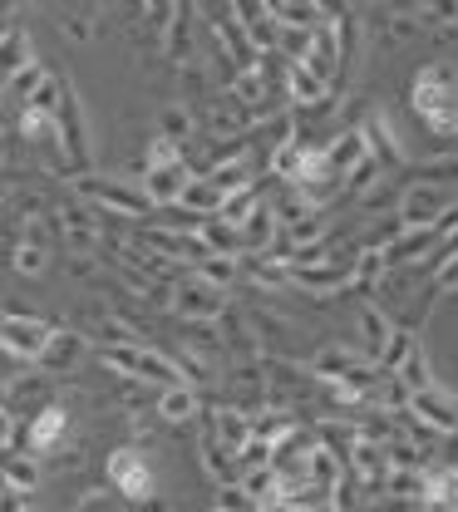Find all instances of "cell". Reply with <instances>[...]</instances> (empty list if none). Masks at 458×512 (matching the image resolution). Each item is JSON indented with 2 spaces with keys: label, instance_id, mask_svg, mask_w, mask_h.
Segmentation results:
<instances>
[{
  "label": "cell",
  "instance_id": "816d5d0a",
  "mask_svg": "<svg viewBox=\"0 0 458 512\" xmlns=\"http://www.w3.org/2000/svg\"><path fill=\"white\" fill-rule=\"evenodd\" d=\"M321 512H335V508H321Z\"/></svg>",
  "mask_w": 458,
  "mask_h": 512
},
{
  "label": "cell",
  "instance_id": "603a6c76",
  "mask_svg": "<svg viewBox=\"0 0 458 512\" xmlns=\"http://www.w3.org/2000/svg\"><path fill=\"white\" fill-rule=\"evenodd\" d=\"M202 414V394L193 384H173V389H158V419L163 424H193Z\"/></svg>",
  "mask_w": 458,
  "mask_h": 512
},
{
  "label": "cell",
  "instance_id": "60d3db41",
  "mask_svg": "<svg viewBox=\"0 0 458 512\" xmlns=\"http://www.w3.org/2000/svg\"><path fill=\"white\" fill-rule=\"evenodd\" d=\"M74 512H124V508H119V498H114L109 488H89V493L74 503Z\"/></svg>",
  "mask_w": 458,
  "mask_h": 512
},
{
  "label": "cell",
  "instance_id": "7dc6e473",
  "mask_svg": "<svg viewBox=\"0 0 458 512\" xmlns=\"http://www.w3.org/2000/svg\"><path fill=\"white\" fill-rule=\"evenodd\" d=\"M414 512H454V503H444V498H424Z\"/></svg>",
  "mask_w": 458,
  "mask_h": 512
},
{
  "label": "cell",
  "instance_id": "5bb4252c",
  "mask_svg": "<svg viewBox=\"0 0 458 512\" xmlns=\"http://www.w3.org/2000/svg\"><path fill=\"white\" fill-rule=\"evenodd\" d=\"M84 355H89V340H84L79 330H55L35 365H40L45 375H69V370H79V365H84Z\"/></svg>",
  "mask_w": 458,
  "mask_h": 512
},
{
  "label": "cell",
  "instance_id": "1f68e13d",
  "mask_svg": "<svg viewBox=\"0 0 458 512\" xmlns=\"http://www.w3.org/2000/svg\"><path fill=\"white\" fill-rule=\"evenodd\" d=\"M360 335H365V345H370V355H365V360L375 365V355L385 350V340L394 335L390 316H385V311H380L375 301H365V306H360Z\"/></svg>",
  "mask_w": 458,
  "mask_h": 512
},
{
  "label": "cell",
  "instance_id": "277c9868",
  "mask_svg": "<svg viewBox=\"0 0 458 512\" xmlns=\"http://www.w3.org/2000/svg\"><path fill=\"white\" fill-rule=\"evenodd\" d=\"M74 197L89 202L99 217H148V197L138 192V183L129 178H99V173H84L74 178Z\"/></svg>",
  "mask_w": 458,
  "mask_h": 512
},
{
  "label": "cell",
  "instance_id": "44dd1931",
  "mask_svg": "<svg viewBox=\"0 0 458 512\" xmlns=\"http://www.w3.org/2000/svg\"><path fill=\"white\" fill-rule=\"evenodd\" d=\"M266 10H271V20H276L281 30H306V35L321 30L330 15V5H316V0H271Z\"/></svg>",
  "mask_w": 458,
  "mask_h": 512
},
{
  "label": "cell",
  "instance_id": "bcb514c9",
  "mask_svg": "<svg viewBox=\"0 0 458 512\" xmlns=\"http://www.w3.org/2000/svg\"><path fill=\"white\" fill-rule=\"evenodd\" d=\"M10 444H15V414L0 404V448H10Z\"/></svg>",
  "mask_w": 458,
  "mask_h": 512
},
{
  "label": "cell",
  "instance_id": "ab89813d",
  "mask_svg": "<svg viewBox=\"0 0 458 512\" xmlns=\"http://www.w3.org/2000/svg\"><path fill=\"white\" fill-rule=\"evenodd\" d=\"M163 163H183V148L153 133V143H148V153H143V168H163ZM143 168H138V173H143Z\"/></svg>",
  "mask_w": 458,
  "mask_h": 512
},
{
  "label": "cell",
  "instance_id": "74e56055",
  "mask_svg": "<svg viewBox=\"0 0 458 512\" xmlns=\"http://www.w3.org/2000/svg\"><path fill=\"white\" fill-rule=\"evenodd\" d=\"M99 15H104L99 5H84V10H65V35H69V40H79V45H89V40L99 35V25H94Z\"/></svg>",
  "mask_w": 458,
  "mask_h": 512
},
{
  "label": "cell",
  "instance_id": "d6a6232c",
  "mask_svg": "<svg viewBox=\"0 0 458 512\" xmlns=\"http://www.w3.org/2000/svg\"><path fill=\"white\" fill-rule=\"evenodd\" d=\"M414 350H419V335H414V330H399V325H394V335L385 340V350L375 355V370H380V375H394V370H399V365H404V360H409Z\"/></svg>",
  "mask_w": 458,
  "mask_h": 512
},
{
  "label": "cell",
  "instance_id": "8fae6325",
  "mask_svg": "<svg viewBox=\"0 0 458 512\" xmlns=\"http://www.w3.org/2000/svg\"><path fill=\"white\" fill-rule=\"evenodd\" d=\"M360 138H365V153H370V163H375L380 173L409 163V153H404V143H399V133H394V124H390V114H385V109H375V114L360 124Z\"/></svg>",
  "mask_w": 458,
  "mask_h": 512
},
{
  "label": "cell",
  "instance_id": "ee69618b",
  "mask_svg": "<svg viewBox=\"0 0 458 512\" xmlns=\"http://www.w3.org/2000/svg\"><path fill=\"white\" fill-rule=\"evenodd\" d=\"M360 202H365V212H380V207H399V188H365L360 192Z\"/></svg>",
  "mask_w": 458,
  "mask_h": 512
},
{
  "label": "cell",
  "instance_id": "7a4b0ae2",
  "mask_svg": "<svg viewBox=\"0 0 458 512\" xmlns=\"http://www.w3.org/2000/svg\"><path fill=\"white\" fill-rule=\"evenodd\" d=\"M55 148L65 158L69 173L84 178V168L94 163V143H89V119H84V104H79V89L65 79L60 89V109H55Z\"/></svg>",
  "mask_w": 458,
  "mask_h": 512
},
{
  "label": "cell",
  "instance_id": "f1b7e54d",
  "mask_svg": "<svg viewBox=\"0 0 458 512\" xmlns=\"http://www.w3.org/2000/svg\"><path fill=\"white\" fill-rule=\"evenodd\" d=\"M193 128H197V119H193V109L183 104V99H173V104H163L158 109V138H168V143H188L193 138Z\"/></svg>",
  "mask_w": 458,
  "mask_h": 512
},
{
  "label": "cell",
  "instance_id": "d6986e66",
  "mask_svg": "<svg viewBox=\"0 0 458 512\" xmlns=\"http://www.w3.org/2000/svg\"><path fill=\"white\" fill-rule=\"evenodd\" d=\"M330 99V84L321 74H311L306 64H286V104H296V109H326Z\"/></svg>",
  "mask_w": 458,
  "mask_h": 512
},
{
  "label": "cell",
  "instance_id": "4fadbf2b",
  "mask_svg": "<svg viewBox=\"0 0 458 512\" xmlns=\"http://www.w3.org/2000/svg\"><path fill=\"white\" fill-rule=\"evenodd\" d=\"M321 148V168H326L335 183H345L370 153H365V138H360V128H345V133H335L326 143H316Z\"/></svg>",
  "mask_w": 458,
  "mask_h": 512
},
{
  "label": "cell",
  "instance_id": "d590c367",
  "mask_svg": "<svg viewBox=\"0 0 458 512\" xmlns=\"http://www.w3.org/2000/svg\"><path fill=\"white\" fill-rule=\"evenodd\" d=\"M15 133L25 138V143H35V148H55V119L50 114H40V109H20L15 114Z\"/></svg>",
  "mask_w": 458,
  "mask_h": 512
},
{
  "label": "cell",
  "instance_id": "52a82bcc",
  "mask_svg": "<svg viewBox=\"0 0 458 512\" xmlns=\"http://www.w3.org/2000/svg\"><path fill=\"white\" fill-rule=\"evenodd\" d=\"M55 330H60V325L30 316V311H5V316H0V345H5L15 360L35 365V360H40V350L50 345V335H55Z\"/></svg>",
  "mask_w": 458,
  "mask_h": 512
},
{
  "label": "cell",
  "instance_id": "3957f363",
  "mask_svg": "<svg viewBox=\"0 0 458 512\" xmlns=\"http://www.w3.org/2000/svg\"><path fill=\"white\" fill-rule=\"evenodd\" d=\"M454 207H458V188H449V183H424V178H414V183H404V188H399L394 222H399L404 232H414V227H439V222H444Z\"/></svg>",
  "mask_w": 458,
  "mask_h": 512
},
{
  "label": "cell",
  "instance_id": "cb8c5ba5",
  "mask_svg": "<svg viewBox=\"0 0 458 512\" xmlns=\"http://www.w3.org/2000/svg\"><path fill=\"white\" fill-rule=\"evenodd\" d=\"M0 483L30 498V493L40 488V458H30V453H10V458H0Z\"/></svg>",
  "mask_w": 458,
  "mask_h": 512
},
{
  "label": "cell",
  "instance_id": "484cf974",
  "mask_svg": "<svg viewBox=\"0 0 458 512\" xmlns=\"http://www.w3.org/2000/svg\"><path fill=\"white\" fill-rule=\"evenodd\" d=\"M30 60H35V55H30V30L5 25V30H0V84H5L15 69H25Z\"/></svg>",
  "mask_w": 458,
  "mask_h": 512
},
{
  "label": "cell",
  "instance_id": "e0dca14e",
  "mask_svg": "<svg viewBox=\"0 0 458 512\" xmlns=\"http://www.w3.org/2000/svg\"><path fill=\"white\" fill-rule=\"evenodd\" d=\"M143 247L153 256H163V261H202V242H197V232H178V227H148L143 232Z\"/></svg>",
  "mask_w": 458,
  "mask_h": 512
},
{
  "label": "cell",
  "instance_id": "83f0119b",
  "mask_svg": "<svg viewBox=\"0 0 458 512\" xmlns=\"http://www.w3.org/2000/svg\"><path fill=\"white\" fill-rule=\"evenodd\" d=\"M217 197H232V192L252 188V158H232V163H217V168H207L202 173Z\"/></svg>",
  "mask_w": 458,
  "mask_h": 512
},
{
  "label": "cell",
  "instance_id": "7bdbcfd3",
  "mask_svg": "<svg viewBox=\"0 0 458 512\" xmlns=\"http://www.w3.org/2000/svg\"><path fill=\"white\" fill-rule=\"evenodd\" d=\"M434 291H439V296H449V291H458V252L439 261V271H434Z\"/></svg>",
  "mask_w": 458,
  "mask_h": 512
},
{
  "label": "cell",
  "instance_id": "f907efd6",
  "mask_svg": "<svg viewBox=\"0 0 458 512\" xmlns=\"http://www.w3.org/2000/svg\"><path fill=\"white\" fill-rule=\"evenodd\" d=\"M25 512H40V508H35V503H30V508H25Z\"/></svg>",
  "mask_w": 458,
  "mask_h": 512
},
{
  "label": "cell",
  "instance_id": "4dcf8cb0",
  "mask_svg": "<svg viewBox=\"0 0 458 512\" xmlns=\"http://www.w3.org/2000/svg\"><path fill=\"white\" fill-rule=\"evenodd\" d=\"M394 384H399L404 394H424V389H434V384H439V380H434V365H429V355H424V345H419V350H414V355H409L399 370H394Z\"/></svg>",
  "mask_w": 458,
  "mask_h": 512
},
{
  "label": "cell",
  "instance_id": "7c38bea8",
  "mask_svg": "<svg viewBox=\"0 0 458 512\" xmlns=\"http://www.w3.org/2000/svg\"><path fill=\"white\" fill-rule=\"evenodd\" d=\"M69 439V409L65 404H40L35 419L25 424V453L30 458H45Z\"/></svg>",
  "mask_w": 458,
  "mask_h": 512
},
{
  "label": "cell",
  "instance_id": "5b68a950",
  "mask_svg": "<svg viewBox=\"0 0 458 512\" xmlns=\"http://www.w3.org/2000/svg\"><path fill=\"white\" fill-rule=\"evenodd\" d=\"M104 478H109V493L114 498H129V503H148L153 498V463L138 444L114 448L104 458Z\"/></svg>",
  "mask_w": 458,
  "mask_h": 512
},
{
  "label": "cell",
  "instance_id": "681fc988",
  "mask_svg": "<svg viewBox=\"0 0 458 512\" xmlns=\"http://www.w3.org/2000/svg\"><path fill=\"white\" fill-rule=\"evenodd\" d=\"M0 168H5V138H0Z\"/></svg>",
  "mask_w": 458,
  "mask_h": 512
},
{
  "label": "cell",
  "instance_id": "ac0fdd59",
  "mask_svg": "<svg viewBox=\"0 0 458 512\" xmlns=\"http://www.w3.org/2000/svg\"><path fill=\"white\" fill-rule=\"evenodd\" d=\"M193 5H173V20L163 25V60L168 64H197V50H193Z\"/></svg>",
  "mask_w": 458,
  "mask_h": 512
},
{
  "label": "cell",
  "instance_id": "d4e9b609",
  "mask_svg": "<svg viewBox=\"0 0 458 512\" xmlns=\"http://www.w3.org/2000/svg\"><path fill=\"white\" fill-rule=\"evenodd\" d=\"M340 473H345V463H340V453H335V448L316 444L311 453H306V483H311V488L330 493V488L340 483Z\"/></svg>",
  "mask_w": 458,
  "mask_h": 512
},
{
  "label": "cell",
  "instance_id": "c3c4849f",
  "mask_svg": "<svg viewBox=\"0 0 458 512\" xmlns=\"http://www.w3.org/2000/svg\"><path fill=\"white\" fill-rule=\"evenodd\" d=\"M5 197H10V183H5V178H0V202H5Z\"/></svg>",
  "mask_w": 458,
  "mask_h": 512
},
{
  "label": "cell",
  "instance_id": "e575fe53",
  "mask_svg": "<svg viewBox=\"0 0 458 512\" xmlns=\"http://www.w3.org/2000/svg\"><path fill=\"white\" fill-rule=\"evenodd\" d=\"M202 468H207V478H217L222 488H232L242 473H237V458L227 453V448L212 444V434H202Z\"/></svg>",
  "mask_w": 458,
  "mask_h": 512
},
{
  "label": "cell",
  "instance_id": "7402d4cb",
  "mask_svg": "<svg viewBox=\"0 0 458 512\" xmlns=\"http://www.w3.org/2000/svg\"><path fill=\"white\" fill-rule=\"evenodd\" d=\"M207 434H212V444H217V448L237 453V448L252 439V414H247V409H212Z\"/></svg>",
  "mask_w": 458,
  "mask_h": 512
},
{
  "label": "cell",
  "instance_id": "b9f144b4",
  "mask_svg": "<svg viewBox=\"0 0 458 512\" xmlns=\"http://www.w3.org/2000/svg\"><path fill=\"white\" fill-rule=\"evenodd\" d=\"M25 370H30V365H25V360H15V355L0 345V389H15V384L25 380Z\"/></svg>",
  "mask_w": 458,
  "mask_h": 512
},
{
  "label": "cell",
  "instance_id": "9c48e42d",
  "mask_svg": "<svg viewBox=\"0 0 458 512\" xmlns=\"http://www.w3.org/2000/svg\"><path fill=\"white\" fill-rule=\"evenodd\" d=\"M350 266H355V256H330L321 266H286V271H291V286H296V291L326 301V296L350 291Z\"/></svg>",
  "mask_w": 458,
  "mask_h": 512
},
{
  "label": "cell",
  "instance_id": "836d02e7",
  "mask_svg": "<svg viewBox=\"0 0 458 512\" xmlns=\"http://www.w3.org/2000/svg\"><path fill=\"white\" fill-rule=\"evenodd\" d=\"M197 281H207L212 291H222L227 296V286H237L242 281V261H222V256H202L197 261V271H193Z\"/></svg>",
  "mask_w": 458,
  "mask_h": 512
},
{
  "label": "cell",
  "instance_id": "ba28073f",
  "mask_svg": "<svg viewBox=\"0 0 458 512\" xmlns=\"http://www.w3.org/2000/svg\"><path fill=\"white\" fill-rule=\"evenodd\" d=\"M404 419L434 429L439 439H444V434H458V394H449L444 384H434V389H424V394H409Z\"/></svg>",
  "mask_w": 458,
  "mask_h": 512
},
{
  "label": "cell",
  "instance_id": "8d00e7d4",
  "mask_svg": "<svg viewBox=\"0 0 458 512\" xmlns=\"http://www.w3.org/2000/svg\"><path fill=\"white\" fill-rule=\"evenodd\" d=\"M262 207V192H257V183L252 188H242V192H232V197H222V207H217V217L222 222H232V227H242L252 212Z\"/></svg>",
  "mask_w": 458,
  "mask_h": 512
},
{
  "label": "cell",
  "instance_id": "f6af8a7d",
  "mask_svg": "<svg viewBox=\"0 0 458 512\" xmlns=\"http://www.w3.org/2000/svg\"><path fill=\"white\" fill-rule=\"evenodd\" d=\"M30 508V498H25V493H15V488H5V483H0V512H25Z\"/></svg>",
  "mask_w": 458,
  "mask_h": 512
},
{
  "label": "cell",
  "instance_id": "ffe728a7",
  "mask_svg": "<svg viewBox=\"0 0 458 512\" xmlns=\"http://www.w3.org/2000/svg\"><path fill=\"white\" fill-rule=\"evenodd\" d=\"M197 242H202L207 256H222V261H242V256H247L242 232H237L232 222H222V217H202V222H197Z\"/></svg>",
  "mask_w": 458,
  "mask_h": 512
},
{
  "label": "cell",
  "instance_id": "9a60e30c",
  "mask_svg": "<svg viewBox=\"0 0 458 512\" xmlns=\"http://www.w3.org/2000/svg\"><path fill=\"white\" fill-rule=\"evenodd\" d=\"M232 10H237V25H242L252 55H257V60H276V35H281V25L271 20V10H266V5H232Z\"/></svg>",
  "mask_w": 458,
  "mask_h": 512
},
{
  "label": "cell",
  "instance_id": "6da1fadb",
  "mask_svg": "<svg viewBox=\"0 0 458 512\" xmlns=\"http://www.w3.org/2000/svg\"><path fill=\"white\" fill-rule=\"evenodd\" d=\"M414 114L424 119V128L449 143L458 128V69L449 60H429L419 74H414Z\"/></svg>",
  "mask_w": 458,
  "mask_h": 512
},
{
  "label": "cell",
  "instance_id": "8992f818",
  "mask_svg": "<svg viewBox=\"0 0 458 512\" xmlns=\"http://www.w3.org/2000/svg\"><path fill=\"white\" fill-rule=\"evenodd\" d=\"M168 311L183 316L188 325H217V320L227 316V296L212 291V286L197 281V276H178V281L168 286Z\"/></svg>",
  "mask_w": 458,
  "mask_h": 512
},
{
  "label": "cell",
  "instance_id": "30bf717a",
  "mask_svg": "<svg viewBox=\"0 0 458 512\" xmlns=\"http://www.w3.org/2000/svg\"><path fill=\"white\" fill-rule=\"evenodd\" d=\"M143 183H138V192L148 197V207L158 212H168V207H178V197H183V188L193 183V168H188V158L183 163H163V168H143L138 173Z\"/></svg>",
  "mask_w": 458,
  "mask_h": 512
},
{
  "label": "cell",
  "instance_id": "4316f807",
  "mask_svg": "<svg viewBox=\"0 0 458 512\" xmlns=\"http://www.w3.org/2000/svg\"><path fill=\"white\" fill-rule=\"evenodd\" d=\"M45 79H50V69H45L40 60H30L25 69H15V74H10V79L0 84V99H10V104H20V109H25V104L35 99V89H40Z\"/></svg>",
  "mask_w": 458,
  "mask_h": 512
},
{
  "label": "cell",
  "instance_id": "f546056e",
  "mask_svg": "<svg viewBox=\"0 0 458 512\" xmlns=\"http://www.w3.org/2000/svg\"><path fill=\"white\" fill-rule=\"evenodd\" d=\"M242 276H252L266 291H286L291 286V271H286L281 256H242Z\"/></svg>",
  "mask_w": 458,
  "mask_h": 512
},
{
  "label": "cell",
  "instance_id": "f35d334b",
  "mask_svg": "<svg viewBox=\"0 0 458 512\" xmlns=\"http://www.w3.org/2000/svg\"><path fill=\"white\" fill-rule=\"evenodd\" d=\"M10 266H15L20 276H45V271H50V252H40V247H20V242H15Z\"/></svg>",
  "mask_w": 458,
  "mask_h": 512
},
{
  "label": "cell",
  "instance_id": "2e32d148",
  "mask_svg": "<svg viewBox=\"0 0 458 512\" xmlns=\"http://www.w3.org/2000/svg\"><path fill=\"white\" fill-rule=\"evenodd\" d=\"M365 365H370V360H365L360 350H350V345H321V350L311 355V375L326 384V389L330 384H345L355 370H365Z\"/></svg>",
  "mask_w": 458,
  "mask_h": 512
}]
</instances>
